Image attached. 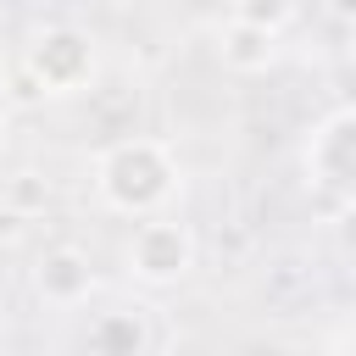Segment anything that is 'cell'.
<instances>
[{
	"instance_id": "obj_4",
	"label": "cell",
	"mask_w": 356,
	"mask_h": 356,
	"mask_svg": "<svg viewBox=\"0 0 356 356\" xmlns=\"http://www.w3.org/2000/svg\"><path fill=\"white\" fill-rule=\"evenodd\" d=\"M300 167H306L312 195L350 200V189H356V111L350 106H334L328 117L312 122L306 150H300Z\"/></svg>"
},
{
	"instance_id": "obj_8",
	"label": "cell",
	"mask_w": 356,
	"mask_h": 356,
	"mask_svg": "<svg viewBox=\"0 0 356 356\" xmlns=\"http://www.w3.org/2000/svg\"><path fill=\"white\" fill-rule=\"evenodd\" d=\"M44 206H50V178H39L33 167H22V172L6 178V206H0V211H11V217L28 222V217H39Z\"/></svg>"
},
{
	"instance_id": "obj_3",
	"label": "cell",
	"mask_w": 356,
	"mask_h": 356,
	"mask_svg": "<svg viewBox=\"0 0 356 356\" xmlns=\"http://www.w3.org/2000/svg\"><path fill=\"white\" fill-rule=\"evenodd\" d=\"M122 261H128V278H134V284H145V289H172V284H184V278L195 273V234H189V222H178V217H150V222L134 228Z\"/></svg>"
},
{
	"instance_id": "obj_10",
	"label": "cell",
	"mask_w": 356,
	"mask_h": 356,
	"mask_svg": "<svg viewBox=\"0 0 356 356\" xmlns=\"http://www.w3.org/2000/svg\"><path fill=\"white\" fill-rule=\"evenodd\" d=\"M22 234V217H11V211H0V239H17Z\"/></svg>"
},
{
	"instance_id": "obj_12",
	"label": "cell",
	"mask_w": 356,
	"mask_h": 356,
	"mask_svg": "<svg viewBox=\"0 0 356 356\" xmlns=\"http://www.w3.org/2000/svg\"><path fill=\"white\" fill-rule=\"evenodd\" d=\"M0 345H6V328H0Z\"/></svg>"
},
{
	"instance_id": "obj_9",
	"label": "cell",
	"mask_w": 356,
	"mask_h": 356,
	"mask_svg": "<svg viewBox=\"0 0 356 356\" xmlns=\"http://www.w3.org/2000/svg\"><path fill=\"white\" fill-rule=\"evenodd\" d=\"M300 11L289 6V0H239L234 11H228V22H239V28H256V33H284L289 22H295Z\"/></svg>"
},
{
	"instance_id": "obj_5",
	"label": "cell",
	"mask_w": 356,
	"mask_h": 356,
	"mask_svg": "<svg viewBox=\"0 0 356 356\" xmlns=\"http://www.w3.org/2000/svg\"><path fill=\"white\" fill-rule=\"evenodd\" d=\"M33 295H39L44 306H56V312L83 306V300L95 295V261H89V250H78V245H50V250L33 261Z\"/></svg>"
},
{
	"instance_id": "obj_7",
	"label": "cell",
	"mask_w": 356,
	"mask_h": 356,
	"mask_svg": "<svg viewBox=\"0 0 356 356\" xmlns=\"http://www.w3.org/2000/svg\"><path fill=\"white\" fill-rule=\"evenodd\" d=\"M217 61L228 72H267L278 61V39L256 33V28H239V22H222L217 28Z\"/></svg>"
},
{
	"instance_id": "obj_1",
	"label": "cell",
	"mask_w": 356,
	"mask_h": 356,
	"mask_svg": "<svg viewBox=\"0 0 356 356\" xmlns=\"http://www.w3.org/2000/svg\"><path fill=\"white\" fill-rule=\"evenodd\" d=\"M178 178H184L178 172V156L161 139H145V134L106 145L100 161H95V195H100V206H111L122 217L161 211L178 195Z\"/></svg>"
},
{
	"instance_id": "obj_11",
	"label": "cell",
	"mask_w": 356,
	"mask_h": 356,
	"mask_svg": "<svg viewBox=\"0 0 356 356\" xmlns=\"http://www.w3.org/2000/svg\"><path fill=\"white\" fill-rule=\"evenodd\" d=\"M6 139H11V106H6V95H0V150H6Z\"/></svg>"
},
{
	"instance_id": "obj_6",
	"label": "cell",
	"mask_w": 356,
	"mask_h": 356,
	"mask_svg": "<svg viewBox=\"0 0 356 356\" xmlns=\"http://www.w3.org/2000/svg\"><path fill=\"white\" fill-rule=\"evenodd\" d=\"M83 345H89V356H145L150 350V317H145V306L95 312Z\"/></svg>"
},
{
	"instance_id": "obj_2",
	"label": "cell",
	"mask_w": 356,
	"mask_h": 356,
	"mask_svg": "<svg viewBox=\"0 0 356 356\" xmlns=\"http://www.w3.org/2000/svg\"><path fill=\"white\" fill-rule=\"evenodd\" d=\"M28 83L39 95H83L95 83V33L72 28V22H44L28 44H22V61Z\"/></svg>"
}]
</instances>
